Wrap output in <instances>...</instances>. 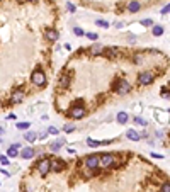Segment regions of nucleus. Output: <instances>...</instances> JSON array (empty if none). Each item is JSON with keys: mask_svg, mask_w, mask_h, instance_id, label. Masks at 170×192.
Returning a JSON list of instances; mask_svg holds the SVG:
<instances>
[{"mask_svg": "<svg viewBox=\"0 0 170 192\" xmlns=\"http://www.w3.org/2000/svg\"><path fill=\"white\" fill-rule=\"evenodd\" d=\"M16 126H17V129H20V131H27V129L31 128V122H27V121H20V122H17Z\"/></svg>", "mask_w": 170, "mask_h": 192, "instance_id": "obj_20", "label": "nucleus"}, {"mask_svg": "<svg viewBox=\"0 0 170 192\" xmlns=\"http://www.w3.org/2000/svg\"><path fill=\"white\" fill-rule=\"evenodd\" d=\"M63 131H65V133H72V131H75V126H73V124H65V126H63Z\"/></svg>", "mask_w": 170, "mask_h": 192, "instance_id": "obj_24", "label": "nucleus"}, {"mask_svg": "<svg viewBox=\"0 0 170 192\" xmlns=\"http://www.w3.org/2000/svg\"><path fill=\"white\" fill-rule=\"evenodd\" d=\"M140 133H138V131H134V129H128V133H126V138H128V139H131V141H138V139H140Z\"/></svg>", "mask_w": 170, "mask_h": 192, "instance_id": "obj_17", "label": "nucleus"}, {"mask_svg": "<svg viewBox=\"0 0 170 192\" xmlns=\"http://www.w3.org/2000/svg\"><path fill=\"white\" fill-rule=\"evenodd\" d=\"M36 168H38V172L41 177H46V175L49 173V170H51V160H49V158H41V160H38Z\"/></svg>", "mask_w": 170, "mask_h": 192, "instance_id": "obj_4", "label": "nucleus"}, {"mask_svg": "<svg viewBox=\"0 0 170 192\" xmlns=\"http://www.w3.org/2000/svg\"><path fill=\"white\" fill-rule=\"evenodd\" d=\"M95 24L100 26V27H109V22H106V20H102V19H97L95 20Z\"/></svg>", "mask_w": 170, "mask_h": 192, "instance_id": "obj_26", "label": "nucleus"}, {"mask_svg": "<svg viewBox=\"0 0 170 192\" xmlns=\"http://www.w3.org/2000/svg\"><path fill=\"white\" fill-rule=\"evenodd\" d=\"M19 148H20V145H10L9 150H7V156H9V158L19 156Z\"/></svg>", "mask_w": 170, "mask_h": 192, "instance_id": "obj_15", "label": "nucleus"}, {"mask_svg": "<svg viewBox=\"0 0 170 192\" xmlns=\"http://www.w3.org/2000/svg\"><path fill=\"white\" fill-rule=\"evenodd\" d=\"M44 38H46V41H49V43H55V41H58V38H60V32H58L56 29H46V31H44Z\"/></svg>", "mask_w": 170, "mask_h": 192, "instance_id": "obj_12", "label": "nucleus"}, {"mask_svg": "<svg viewBox=\"0 0 170 192\" xmlns=\"http://www.w3.org/2000/svg\"><path fill=\"white\" fill-rule=\"evenodd\" d=\"M87 145H89V146H92V148H94V146H99V145H100V143H99V141H94V139H92V138H89V139H87Z\"/></svg>", "mask_w": 170, "mask_h": 192, "instance_id": "obj_28", "label": "nucleus"}, {"mask_svg": "<svg viewBox=\"0 0 170 192\" xmlns=\"http://www.w3.org/2000/svg\"><path fill=\"white\" fill-rule=\"evenodd\" d=\"M102 56L111 58V59H116V58L121 56V49H119V48H114V46L106 48V49H104V53H102Z\"/></svg>", "mask_w": 170, "mask_h": 192, "instance_id": "obj_9", "label": "nucleus"}, {"mask_svg": "<svg viewBox=\"0 0 170 192\" xmlns=\"http://www.w3.org/2000/svg\"><path fill=\"white\" fill-rule=\"evenodd\" d=\"M116 27H117V29H123V27H124V22H116Z\"/></svg>", "mask_w": 170, "mask_h": 192, "instance_id": "obj_37", "label": "nucleus"}, {"mask_svg": "<svg viewBox=\"0 0 170 192\" xmlns=\"http://www.w3.org/2000/svg\"><path fill=\"white\" fill-rule=\"evenodd\" d=\"M51 170H55V173H60L63 170H66V162L61 158H53L51 160Z\"/></svg>", "mask_w": 170, "mask_h": 192, "instance_id": "obj_8", "label": "nucleus"}, {"mask_svg": "<svg viewBox=\"0 0 170 192\" xmlns=\"http://www.w3.org/2000/svg\"><path fill=\"white\" fill-rule=\"evenodd\" d=\"M87 38L90 39V41H97V39H99V34H97V32H89Z\"/></svg>", "mask_w": 170, "mask_h": 192, "instance_id": "obj_29", "label": "nucleus"}, {"mask_svg": "<svg viewBox=\"0 0 170 192\" xmlns=\"http://www.w3.org/2000/svg\"><path fill=\"white\" fill-rule=\"evenodd\" d=\"M112 89L119 94V95H126V94L131 92V85H129L126 80H116L112 83Z\"/></svg>", "mask_w": 170, "mask_h": 192, "instance_id": "obj_3", "label": "nucleus"}, {"mask_svg": "<svg viewBox=\"0 0 170 192\" xmlns=\"http://www.w3.org/2000/svg\"><path fill=\"white\" fill-rule=\"evenodd\" d=\"M141 9V3L138 2V0H131V2H128V10L129 12H138Z\"/></svg>", "mask_w": 170, "mask_h": 192, "instance_id": "obj_16", "label": "nucleus"}, {"mask_svg": "<svg viewBox=\"0 0 170 192\" xmlns=\"http://www.w3.org/2000/svg\"><path fill=\"white\" fill-rule=\"evenodd\" d=\"M141 26H145V27H153L155 24H153V20L151 19H143L141 20Z\"/></svg>", "mask_w": 170, "mask_h": 192, "instance_id": "obj_23", "label": "nucleus"}, {"mask_svg": "<svg viewBox=\"0 0 170 192\" xmlns=\"http://www.w3.org/2000/svg\"><path fill=\"white\" fill-rule=\"evenodd\" d=\"M24 139H27L29 143H33V141H36V139H38V135H36V133H33V131H26Z\"/></svg>", "mask_w": 170, "mask_h": 192, "instance_id": "obj_19", "label": "nucleus"}, {"mask_svg": "<svg viewBox=\"0 0 170 192\" xmlns=\"http://www.w3.org/2000/svg\"><path fill=\"white\" fill-rule=\"evenodd\" d=\"M34 155H36V150H34V148H31V146H24V148L19 151V156H22L24 160H31Z\"/></svg>", "mask_w": 170, "mask_h": 192, "instance_id": "obj_11", "label": "nucleus"}, {"mask_svg": "<svg viewBox=\"0 0 170 192\" xmlns=\"http://www.w3.org/2000/svg\"><path fill=\"white\" fill-rule=\"evenodd\" d=\"M66 9H68L70 12H75V5H73V3H70V2L66 3Z\"/></svg>", "mask_w": 170, "mask_h": 192, "instance_id": "obj_35", "label": "nucleus"}, {"mask_svg": "<svg viewBox=\"0 0 170 192\" xmlns=\"http://www.w3.org/2000/svg\"><path fill=\"white\" fill-rule=\"evenodd\" d=\"M73 32H75V36H83V34H85L82 27H73Z\"/></svg>", "mask_w": 170, "mask_h": 192, "instance_id": "obj_30", "label": "nucleus"}, {"mask_svg": "<svg viewBox=\"0 0 170 192\" xmlns=\"http://www.w3.org/2000/svg\"><path fill=\"white\" fill-rule=\"evenodd\" d=\"M163 32H165L163 26H158V24H156V26H153V27H151V34H153V36H156V38H158V36H162Z\"/></svg>", "mask_w": 170, "mask_h": 192, "instance_id": "obj_18", "label": "nucleus"}, {"mask_svg": "<svg viewBox=\"0 0 170 192\" xmlns=\"http://www.w3.org/2000/svg\"><path fill=\"white\" fill-rule=\"evenodd\" d=\"M68 114H70V117H72V119H82V117L85 116V107H83V102H82V100H77L75 104H72V107H70Z\"/></svg>", "mask_w": 170, "mask_h": 192, "instance_id": "obj_2", "label": "nucleus"}, {"mask_svg": "<svg viewBox=\"0 0 170 192\" xmlns=\"http://www.w3.org/2000/svg\"><path fill=\"white\" fill-rule=\"evenodd\" d=\"M169 12H170V3H167V5L162 9V14H169Z\"/></svg>", "mask_w": 170, "mask_h": 192, "instance_id": "obj_34", "label": "nucleus"}, {"mask_svg": "<svg viewBox=\"0 0 170 192\" xmlns=\"http://www.w3.org/2000/svg\"><path fill=\"white\" fill-rule=\"evenodd\" d=\"M162 97H163V99H170V90H167V89H162Z\"/></svg>", "mask_w": 170, "mask_h": 192, "instance_id": "obj_33", "label": "nucleus"}, {"mask_svg": "<svg viewBox=\"0 0 170 192\" xmlns=\"http://www.w3.org/2000/svg\"><path fill=\"white\" fill-rule=\"evenodd\" d=\"M58 133H60V131H58V128H55V126H49V128H48V135H55L56 136Z\"/></svg>", "mask_w": 170, "mask_h": 192, "instance_id": "obj_27", "label": "nucleus"}, {"mask_svg": "<svg viewBox=\"0 0 170 192\" xmlns=\"http://www.w3.org/2000/svg\"><path fill=\"white\" fill-rule=\"evenodd\" d=\"M160 192H170V182H165V184L162 185V189H160Z\"/></svg>", "mask_w": 170, "mask_h": 192, "instance_id": "obj_31", "label": "nucleus"}, {"mask_svg": "<svg viewBox=\"0 0 170 192\" xmlns=\"http://www.w3.org/2000/svg\"><path fill=\"white\" fill-rule=\"evenodd\" d=\"M116 119H117L119 124H126V122H128V114H126V112H119V114L116 116Z\"/></svg>", "mask_w": 170, "mask_h": 192, "instance_id": "obj_21", "label": "nucleus"}, {"mask_svg": "<svg viewBox=\"0 0 170 192\" xmlns=\"http://www.w3.org/2000/svg\"><path fill=\"white\" fill-rule=\"evenodd\" d=\"M0 163H2V165H9V156L0 155Z\"/></svg>", "mask_w": 170, "mask_h": 192, "instance_id": "obj_32", "label": "nucleus"}, {"mask_svg": "<svg viewBox=\"0 0 170 192\" xmlns=\"http://www.w3.org/2000/svg\"><path fill=\"white\" fill-rule=\"evenodd\" d=\"M31 82L36 85V87H44L46 85V75H44V72L43 70H34L33 72V75H31Z\"/></svg>", "mask_w": 170, "mask_h": 192, "instance_id": "obj_5", "label": "nucleus"}, {"mask_svg": "<svg viewBox=\"0 0 170 192\" xmlns=\"http://www.w3.org/2000/svg\"><path fill=\"white\" fill-rule=\"evenodd\" d=\"M24 2H33V0H24Z\"/></svg>", "mask_w": 170, "mask_h": 192, "instance_id": "obj_38", "label": "nucleus"}, {"mask_svg": "<svg viewBox=\"0 0 170 192\" xmlns=\"http://www.w3.org/2000/svg\"><path fill=\"white\" fill-rule=\"evenodd\" d=\"M134 124H140V126H146L148 122H146L145 119H141V117H134Z\"/></svg>", "mask_w": 170, "mask_h": 192, "instance_id": "obj_25", "label": "nucleus"}, {"mask_svg": "<svg viewBox=\"0 0 170 192\" xmlns=\"http://www.w3.org/2000/svg\"><path fill=\"white\" fill-rule=\"evenodd\" d=\"M63 145H65V139H58L56 143H51V150H53V151H58Z\"/></svg>", "mask_w": 170, "mask_h": 192, "instance_id": "obj_22", "label": "nucleus"}, {"mask_svg": "<svg viewBox=\"0 0 170 192\" xmlns=\"http://www.w3.org/2000/svg\"><path fill=\"white\" fill-rule=\"evenodd\" d=\"M119 163L116 162V156L112 153H104L100 155V160H99V167L100 168H112V167H117Z\"/></svg>", "mask_w": 170, "mask_h": 192, "instance_id": "obj_1", "label": "nucleus"}, {"mask_svg": "<svg viewBox=\"0 0 170 192\" xmlns=\"http://www.w3.org/2000/svg\"><path fill=\"white\" fill-rule=\"evenodd\" d=\"M99 160H100L99 155H87V156L83 158V165H85V168L97 170V168H99Z\"/></svg>", "mask_w": 170, "mask_h": 192, "instance_id": "obj_6", "label": "nucleus"}, {"mask_svg": "<svg viewBox=\"0 0 170 192\" xmlns=\"http://www.w3.org/2000/svg\"><path fill=\"white\" fill-rule=\"evenodd\" d=\"M104 46H100V44H94V46H90L89 48V53L92 55V56H102V53H104Z\"/></svg>", "mask_w": 170, "mask_h": 192, "instance_id": "obj_14", "label": "nucleus"}, {"mask_svg": "<svg viewBox=\"0 0 170 192\" xmlns=\"http://www.w3.org/2000/svg\"><path fill=\"white\" fill-rule=\"evenodd\" d=\"M155 80V75L151 72H140L138 73V83L140 85H151Z\"/></svg>", "mask_w": 170, "mask_h": 192, "instance_id": "obj_7", "label": "nucleus"}, {"mask_svg": "<svg viewBox=\"0 0 170 192\" xmlns=\"http://www.w3.org/2000/svg\"><path fill=\"white\" fill-rule=\"evenodd\" d=\"M46 136H48V131H43V133H41V135H39L38 138H39V139H44Z\"/></svg>", "mask_w": 170, "mask_h": 192, "instance_id": "obj_36", "label": "nucleus"}, {"mask_svg": "<svg viewBox=\"0 0 170 192\" xmlns=\"http://www.w3.org/2000/svg\"><path fill=\"white\" fill-rule=\"evenodd\" d=\"M24 97H26V90L17 89V90H14V92H12L10 102H12V104H19V102H22V100H24Z\"/></svg>", "mask_w": 170, "mask_h": 192, "instance_id": "obj_10", "label": "nucleus"}, {"mask_svg": "<svg viewBox=\"0 0 170 192\" xmlns=\"http://www.w3.org/2000/svg\"><path fill=\"white\" fill-rule=\"evenodd\" d=\"M70 80H72V75H70V73H63V75H60V78H58V85H60L61 89H66V87L70 85Z\"/></svg>", "mask_w": 170, "mask_h": 192, "instance_id": "obj_13", "label": "nucleus"}]
</instances>
